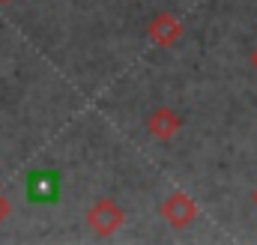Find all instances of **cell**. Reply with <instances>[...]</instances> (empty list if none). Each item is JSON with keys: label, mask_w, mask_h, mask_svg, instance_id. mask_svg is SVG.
Wrapping results in <instances>:
<instances>
[{"label": "cell", "mask_w": 257, "mask_h": 245, "mask_svg": "<svg viewBox=\"0 0 257 245\" xmlns=\"http://www.w3.org/2000/svg\"><path fill=\"white\" fill-rule=\"evenodd\" d=\"M9 209H12V206H9V200H6V197L0 194V224H3L6 218H9Z\"/></svg>", "instance_id": "6"}, {"label": "cell", "mask_w": 257, "mask_h": 245, "mask_svg": "<svg viewBox=\"0 0 257 245\" xmlns=\"http://www.w3.org/2000/svg\"><path fill=\"white\" fill-rule=\"evenodd\" d=\"M123 221H126V212H123L111 197H99V200L87 209V224H90V230H93L96 236H102V239L114 236V233L123 227Z\"/></svg>", "instance_id": "1"}, {"label": "cell", "mask_w": 257, "mask_h": 245, "mask_svg": "<svg viewBox=\"0 0 257 245\" xmlns=\"http://www.w3.org/2000/svg\"><path fill=\"white\" fill-rule=\"evenodd\" d=\"M0 3H9V0H0Z\"/></svg>", "instance_id": "9"}, {"label": "cell", "mask_w": 257, "mask_h": 245, "mask_svg": "<svg viewBox=\"0 0 257 245\" xmlns=\"http://www.w3.org/2000/svg\"><path fill=\"white\" fill-rule=\"evenodd\" d=\"M251 200H254V206H257V188H254V191H251Z\"/></svg>", "instance_id": "8"}, {"label": "cell", "mask_w": 257, "mask_h": 245, "mask_svg": "<svg viewBox=\"0 0 257 245\" xmlns=\"http://www.w3.org/2000/svg\"><path fill=\"white\" fill-rule=\"evenodd\" d=\"M180 36H183V24H180V18L174 12H156L150 18V24H147V39L153 45H159V48L177 45Z\"/></svg>", "instance_id": "3"}, {"label": "cell", "mask_w": 257, "mask_h": 245, "mask_svg": "<svg viewBox=\"0 0 257 245\" xmlns=\"http://www.w3.org/2000/svg\"><path fill=\"white\" fill-rule=\"evenodd\" d=\"M144 129H147L156 141H171V138L180 132V117H177V111H171V108L159 105V108H153V111L147 114Z\"/></svg>", "instance_id": "4"}, {"label": "cell", "mask_w": 257, "mask_h": 245, "mask_svg": "<svg viewBox=\"0 0 257 245\" xmlns=\"http://www.w3.org/2000/svg\"><path fill=\"white\" fill-rule=\"evenodd\" d=\"M159 215L174 227V230H183L189 227L194 218H197V203L186 191H171L162 203H159Z\"/></svg>", "instance_id": "2"}, {"label": "cell", "mask_w": 257, "mask_h": 245, "mask_svg": "<svg viewBox=\"0 0 257 245\" xmlns=\"http://www.w3.org/2000/svg\"><path fill=\"white\" fill-rule=\"evenodd\" d=\"M60 191V183H57V174H30L27 180V197L36 200V203H48L54 200Z\"/></svg>", "instance_id": "5"}, {"label": "cell", "mask_w": 257, "mask_h": 245, "mask_svg": "<svg viewBox=\"0 0 257 245\" xmlns=\"http://www.w3.org/2000/svg\"><path fill=\"white\" fill-rule=\"evenodd\" d=\"M251 66H254V69H257V48H254V51H251Z\"/></svg>", "instance_id": "7"}]
</instances>
